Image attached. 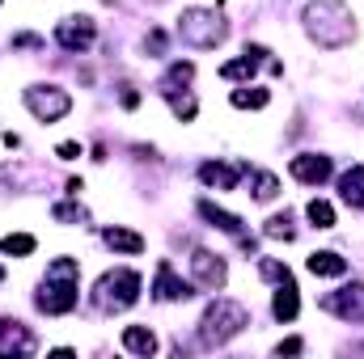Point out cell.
<instances>
[{
	"label": "cell",
	"mask_w": 364,
	"mask_h": 359,
	"mask_svg": "<svg viewBox=\"0 0 364 359\" xmlns=\"http://www.w3.org/2000/svg\"><path fill=\"white\" fill-rule=\"evenodd\" d=\"M305 30L318 47H348L356 38V17L343 0H309L305 4Z\"/></svg>",
	"instance_id": "1"
},
{
	"label": "cell",
	"mask_w": 364,
	"mask_h": 359,
	"mask_svg": "<svg viewBox=\"0 0 364 359\" xmlns=\"http://www.w3.org/2000/svg\"><path fill=\"white\" fill-rule=\"evenodd\" d=\"M77 283H81L77 258H55V263H47V279H43V292L34 296V304L51 317L73 313L77 309Z\"/></svg>",
	"instance_id": "2"
},
{
	"label": "cell",
	"mask_w": 364,
	"mask_h": 359,
	"mask_svg": "<svg viewBox=\"0 0 364 359\" xmlns=\"http://www.w3.org/2000/svg\"><path fill=\"white\" fill-rule=\"evenodd\" d=\"M246 326H250L246 304H237V300H212V304L203 309V317H199V343H203V347H225V343L237 338Z\"/></svg>",
	"instance_id": "3"
},
{
	"label": "cell",
	"mask_w": 364,
	"mask_h": 359,
	"mask_svg": "<svg viewBox=\"0 0 364 359\" xmlns=\"http://www.w3.org/2000/svg\"><path fill=\"white\" fill-rule=\"evenodd\" d=\"M140 300V275L136 270H106L93 283V309L102 313H123Z\"/></svg>",
	"instance_id": "4"
},
{
	"label": "cell",
	"mask_w": 364,
	"mask_h": 359,
	"mask_svg": "<svg viewBox=\"0 0 364 359\" xmlns=\"http://www.w3.org/2000/svg\"><path fill=\"white\" fill-rule=\"evenodd\" d=\"M178 34L191 47H216V43H225L229 26L216 9H186L178 17Z\"/></svg>",
	"instance_id": "5"
},
{
	"label": "cell",
	"mask_w": 364,
	"mask_h": 359,
	"mask_svg": "<svg viewBox=\"0 0 364 359\" xmlns=\"http://www.w3.org/2000/svg\"><path fill=\"white\" fill-rule=\"evenodd\" d=\"M26 106L38 123H60L68 110H73V97L60 89V85H30L26 89Z\"/></svg>",
	"instance_id": "6"
},
{
	"label": "cell",
	"mask_w": 364,
	"mask_h": 359,
	"mask_svg": "<svg viewBox=\"0 0 364 359\" xmlns=\"http://www.w3.org/2000/svg\"><path fill=\"white\" fill-rule=\"evenodd\" d=\"M322 309L343 317V321H364V283H348V287L322 296Z\"/></svg>",
	"instance_id": "7"
},
{
	"label": "cell",
	"mask_w": 364,
	"mask_h": 359,
	"mask_svg": "<svg viewBox=\"0 0 364 359\" xmlns=\"http://www.w3.org/2000/svg\"><path fill=\"white\" fill-rule=\"evenodd\" d=\"M93 38H97L93 17H64V21L55 26V43H60L64 51H90Z\"/></svg>",
	"instance_id": "8"
},
{
	"label": "cell",
	"mask_w": 364,
	"mask_h": 359,
	"mask_svg": "<svg viewBox=\"0 0 364 359\" xmlns=\"http://www.w3.org/2000/svg\"><path fill=\"white\" fill-rule=\"evenodd\" d=\"M191 275H195V283L208 287V292L225 287V279H229L225 258H216V254H208V250H195V254H191Z\"/></svg>",
	"instance_id": "9"
},
{
	"label": "cell",
	"mask_w": 364,
	"mask_h": 359,
	"mask_svg": "<svg viewBox=\"0 0 364 359\" xmlns=\"http://www.w3.org/2000/svg\"><path fill=\"white\" fill-rule=\"evenodd\" d=\"M246 174H250V165H246V161H233V165L203 161V165H199V182H203V186H212V190H233Z\"/></svg>",
	"instance_id": "10"
},
{
	"label": "cell",
	"mask_w": 364,
	"mask_h": 359,
	"mask_svg": "<svg viewBox=\"0 0 364 359\" xmlns=\"http://www.w3.org/2000/svg\"><path fill=\"white\" fill-rule=\"evenodd\" d=\"M292 178L296 182H309V186H322V182L335 174V165H331V157H318V153H301V157H292Z\"/></svg>",
	"instance_id": "11"
},
{
	"label": "cell",
	"mask_w": 364,
	"mask_h": 359,
	"mask_svg": "<svg viewBox=\"0 0 364 359\" xmlns=\"http://www.w3.org/2000/svg\"><path fill=\"white\" fill-rule=\"evenodd\" d=\"M153 296H157V300H191L195 287H191L186 279H178L170 263H161V267H157V279H153Z\"/></svg>",
	"instance_id": "12"
},
{
	"label": "cell",
	"mask_w": 364,
	"mask_h": 359,
	"mask_svg": "<svg viewBox=\"0 0 364 359\" xmlns=\"http://www.w3.org/2000/svg\"><path fill=\"white\" fill-rule=\"evenodd\" d=\"M34 351V334L21 321H0V355H30Z\"/></svg>",
	"instance_id": "13"
},
{
	"label": "cell",
	"mask_w": 364,
	"mask_h": 359,
	"mask_svg": "<svg viewBox=\"0 0 364 359\" xmlns=\"http://www.w3.org/2000/svg\"><path fill=\"white\" fill-rule=\"evenodd\" d=\"M199 216L212 224V228H220V233H229V237H246L242 233V216H233V211H225V207H216L212 199H199Z\"/></svg>",
	"instance_id": "14"
},
{
	"label": "cell",
	"mask_w": 364,
	"mask_h": 359,
	"mask_svg": "<svg viewBox=\"0 0 364 359\" xmlns=\"http://www.w3.org/2000/svg\"><path fill=\"white\" fill-rule=\"evenodd\" d=\"M267 60V47H246V55L242 60H229L225 68H220V77L225 81H246V77H255V68Z\"/></svg>",
	"instance_id": "15"
},
{
	"label": "cell",
	"mask_w": 364,
	"mask_h": 359,
	"mask_svg": "<svg viewBox=\"0 0 364 359\" xmlns=\"http://www.w3.org/2000/svg\"><path fill=\"white\" fill-rule=\"evenodd\" d=\"M272 313H275V321H296L301 296H296V283H292V279L279 283V292H275V300H272Z\"/></svg>",
	"instance_id": "16"
},
{
	"label": "cell",
	"mask_w": 364,
	"mask_h": 359,
	"mask_svg": "<svg viewBox=\"0 0 364 359\" xmlns=\"http://www.w3.org/2000/svg\"><path fill=\"white\" fill-rule=\"evenodd\" d=\"M309 275H322V279H339V275H348V258H339V254H331V250H318V254H309Z\"/></svg>",
	"instance_id": "17"
},
{
	"label": "cell",
	"mask_w": 364,
	"mask_h": 359,
	"mask_svg": "<svg viewBox=\"0 0 364 359\" xmlns=\"http://www.w3.org/2000/svg\"><path fill=\"white\" fill-rule=\"evenodd\" d=\"M102 237H106V245L119 250V254H144V237L132 233V228H106Z\"/></svg>",
	"instance_id": "18"
},
{
	"label": "cell",
	"mask_w": 364,
	"mask_h": 359,
	"mask_svg": "<svg viewBox=\"0 0 364 359\" xmlns=\"http://www.w3.org/2000/svg\"><path fill=\"white\" fill-rule=\"evenodd\" d=\"M123 347H127L132 355H153V351H157V334L144 330V326H127V330H123Z\"/></svg>",
	"instance_id": "19"
},
{
	"label": "cell",
	"mask_w": 364,
	"mask_h": 359,
	"mask_svg": "<svg viewBox=\"0 0 364 359\" xmlns=\"http://www.w3.org/2000/svg\"><path fill=\"white\" fill-rule=\"evenodd\" d=\"M339 194H343V203H352V207H364V165L348 170V174L339 178Z\"/></svg>",
	"instance_id": "20"
},
{
	"label": "cell",
	"mask_w": 364,
	"mask_h": 359,
	"mask_svg": "<svg viewBox=\"0 0 364 359\" xmlns=\"http://www.w3.org/2000/svg\"><path fill=\"white\" fill-rule=\"evenodd\" d=\"M250 194H255L259 203H272L275 194H279V178H275V174H263V170H259V174L250 178Z\"/></svg>",
	"instance_id": "21"
},
{
	"label": "cell",
	"mask_w": 364,
	"mask_h": 359,
	"mask_svg": "<svg viewBox=\"0 0 364 359\" xmlns=\"http://www.w3.org/2000/svg\"><path fill=\"white\" fill-rule=\"evenodd\" d=\"M267 101H272L267 89H250V85H246V89H233V106H237V110H263Z\"/></svg>",
	"instance_id": "22"
},
{
	"label": "cell",
	"mask_w": 364,
	"mask_h": 359,
	"mask_svg": "<svg viewBox=\"0 0 364 359\" xmlns=\"http://www.w3.org/2000/svg\"><path fill=\"white\" fill-rule=\"evenodd\" d=\"M34 237L30 233H9V237H0V250L4 254H17V258H26V254H34Z\"/></svg>",
	"instance_id": "23"
},
{
	"label": "cell",
	"mask_w": 364,
	"mask_h": 359,
	"mask_svg": "<svg viewBox=\"0 0 364 359\" xmlns=\"http://www.w3.org/2000/svg\"><path fill=\"white\" fill-rule=\"evenodd\" d=\"M305 216L314 220V228H335V207H331L326 199H314V203L305 207Z\"/></svg>",
	"instance_id": "24"
},
{
	"label": "cell",
	"mask_w": 364,
	"mask_h": 359,
	"mask_svg": "<svg viewBox=\"0 0 364 359\" xmlns=\"http://www.w3.org/2000/svg\"><path fill=\"white\" fill-rule=\"evenodd\" d=\"M263 233L272 237V241H292L296 237V228H292V216L284 211V216H272L267 224H263Z\"/></svg>",
	"instance_id": "25"
},
{
	"label": "cell",
	"mask_w": 364,
	"mask_h": 359,
	"mask_svg": "<svg viewBox=\"0 0 364 359\" xmlns=\"http://www.w3.org/2000/svg\"><path fill=\"white\" fill-rule=\"evenodd\" d=\"M191 77H195V64H174L161 81V93H178V85H186Z\"/></svg>",
	"instance_id": "26"
},
{
	"label": "cell",
	"mask_w": 364,
	"mask_h": 359,
	"mask_svg": "<svg viewBox=\"0 0 364 359\" xmlns=\"http://www.w3.org/2000/svg\"><path fill=\"white\" fill-rule=\"evenodd\" d=\"M166 101H170V110H174V114H178L182 123H191V118H195V110H199V106H195V97H191V93H166Z\"/></svg>",
	"instance_id": "27"
},
{
	"label": "cell",
	"mask_w": 364,
	"mask_h": 359,
	"mask_svg": "<svg viewBox=\"0 0 364 359\" xmlns=\"http://www.w3.org/2000/svg\"><path fill=\"white\" fill-rule=\"evenodd\" d=\"M259 270H263V279H272V283H284V279H292V270L284 267V263H275V258H263V263H259Z\"/></svg>",
	"instance_id": "28"
},
{
	"label": "cell",
	"mask_w": 364,
	"mask_h": 359,
	"mask_svg": "<svg viewBox=\"0 0 364 359\" xmlns=\"http://www.w3.org/2000/svg\"><path fill=\"white\" fill-rule=\"evenodd\" d=\"M51 216H55L60 224H77V220H81L85 211H81L77 203H55V207H51Z\"/></svg>",
	"instance_id": "29"
},
{
	"label": "cell",
	"mask_w": 364,
	"mask_h": 359,
	"mask_svg": "<svg viewBox=\"0 0 364 359\" xmlns=\"http://www.w3.org/2000/svg\"><path fill=\"white\" fill-rule=\"evenodd\" d=\"M301 351H305V343H301V338H288V343H279V347H275V355H301Z\"/></svg>",
	"instance_id": "30"
},
{
	"label": "cell",
	"mask_w": 364,
	"mask_h": 359,
	"mask_svg": "<svg viewBox=\"0 0 364 359\" xmlns=\"http://www.w3.org/2000/svg\"><path fill=\"white\" fill-rule=\"evenodd\" d=\"M55 153H60L64 161H77V157H81V144H73V140H68V144H60Z\"/></svg>",
	"instance_id": "31"
},
{
	"label": "cell",
	"mask_w": 364,
	"mask_h": 359,
	"mask_svg": "<svg viewBox=\"0 0 364 359\" xmlns=\"http://www.w3.org/2000/svg\"><path fill=\"white\" fill-rule=\"evenodd\" d=\"M149 47L161 55V51H166V34H161V30H153V34H149Z\"/></svg>",
	"instance_id": "32"
},
{
	"label": "cell",
	"mask_w": 364,
	"mask_h": 359,
	"mask_svg": "<svg viewBox=\"0 0 364 359\" xmlns=\"http://www.w3.org/2000/svg\"><path fill=\"white\" fill-rule=\"evenodd\" d=\"M140 106V93L136 89H123V110H136Z\"/></svg>",
	"instance_id": "33"
},
{
	"label": "cell",
	"mask_w": 364,
	"mask_h": 359,
	"mask_svg": "<svg viewBox=\"0 0 364 359\" xmlns=\"http://www.w3.org/2000/svg\"><path fill=\"white\" fill-rule=\"evenodd\" d=\"M0 283H4V267H0Z\"/></svg>",
	"instance_id": "34"
},
{
	"label": "cell",
	"mask_w": 364,
	"mask_h": 359,
	"mask_svg": "<svg viewBox=\"0 0 364 359\" xmlns=\"http://www.w3.org/2000/svg\"><path fill=\"white\" fill-rule=\"evenodd\" d=\"M0 4H4V0H0Z\"/></svg>",
	"instance_id": "35"
}]
</instances>
